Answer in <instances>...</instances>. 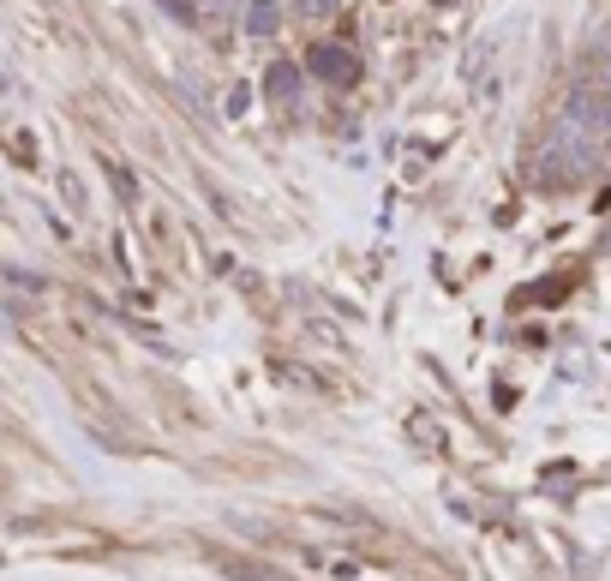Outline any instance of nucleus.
Returning a JSON list of instances; mask_svg holds the SVG:
<instances>
[{
	"mask_svg": "<svg viewBox=\"0 0 611 581\" xmlns=\"http://www.w3.org/2000/svg\"><path fill=\"white\" fill-rule=\"evenodd\" d=\"M318 72H330V79H354V67H348V54H342V49L318 54Z\"/></svg>",
	"mask_w": 611,
	"mask_h": 581,
	"instance_id": "obj_1",
	"label": "nucleus"
}]
</instances>
